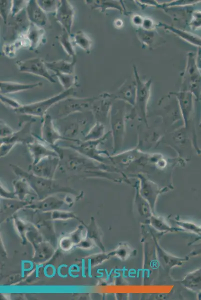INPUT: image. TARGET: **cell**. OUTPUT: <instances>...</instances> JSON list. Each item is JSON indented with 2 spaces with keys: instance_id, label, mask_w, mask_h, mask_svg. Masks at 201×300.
<instances>
[{
  "instance_id": "10",
  "label": "cell",
  "mask_w": 201,
  "mask_h": 300,
  "mask_svg": "<svg viewBox=\"0 0 201 300\" xmlns=\"http://www.w3.org/2000/svg\"><path fill=\"white\" fill-rule=\"evenodd\" d=\"M116 100L114 94H102L94 97L90 111L96 121L104 124L110 116L111 108Z\"/></svg>"
},
{
  "instance_id": "44",
  "label": "cell",
  "mask_w": 201,
  "mask_h": 300,
  "mask_svg": "<svg viewBox=\"0 0 201 300\" xmlns=\"http://www.w3.org/2000/svg\"><path fill=\"white\" fill-rule=\"evenodd\" d=\"M44 266L43 264H40V266L36 265V278H37L38 277L39 274V268L41 267H42Z\"/></svg>"
},
{
  "instance_id": "19",
  "label": "cell",
  "mask_w": 201,
  "mask_h": 300,
  "mask_svg": "<svg viewBox=\"0 0 201 300\" xmlns=\"http://www.w3.org/2000/svg\"><path fill=\"white\" fill-rule=\"evenodd\" d=\"M136 84L134 80L127 79L114 94V98L133 106L136 100Z\"/></svg>"
},
{
  "instance_id": "32",
  "label": "cell",
  "mask_w": 201,
  "mask_h": 300,
  "mask_svg": "<svg viewBox=\"0 0 201 300\" xmlns=\"http://www.w3.org/2000/svg\"><path fill=\"white\" fill-rule=\"evenodd\" d=\"M0 16L4 23L7 24L8 16L12 12V0H0Z\"/></svg>"
},
{
  "instance_id": "29",
  "label": "cell",
  "mask_w": 201,
  "mask_h": 300,
  "mask_svg": "<svg viewBox=\"0 0 201 300\" xmlns=\"http://www.w3.org/2000/svg\"><path fill=\"white\" fill-rule=\"evenodd\" d=\"M24 46L23 41L21 37L16 39L14 42L3 46L2 52L4 56L12 58L14 56L18 50Z\"/></svg>"
},
{
  "instance_id": "37",
  "label": "cell",
  "mask_w": 201,
  "mask_h": 300,
  "mask_svg": "<svg viewBox=\"0 0 201 300\" xmlns=\"http://www.w3.org/2000/svg\"><path fill=\"white\" fill-rule=\"evenodd\" d=\"M14 132L10 126L0 120V138L8 136Z\"/></svg>"
},
{
  "instance_id": "40",
  "label": "cell",
  "mask_w": 201,
  "mask_h": 300,
  "mask_svg": "<svg viewBox=\"0 0 201 300\" xmlns=\"http://www.w3.org/2000/svg\"><path fill=\"white\" fill-rule=\"evenodd\" d=\"M68 266L67 264H62L58 266L57 268V274L58 276L62 278H66L68 276V274H63L61 273V268L63 267L67 268Z\"/></svg>"
},
{
  "instance_id": "14",
  "label": "cell",
  "mask_w": 201,
  "mask_h": 300,
  "mask_svg": "<svg viewBox=\"0 0 201 300\" xmlns=\"http://www.w3.org/2000/svg\"><path fill=\"white\" fill-rule=\"evenodd\" d=\"M34 120L26 122L17 132H14L10 136L0 138V144H6L12 148L16 144L22 143L27 145L33 142L36 136L32 132V125Z\"/></svg>"
},
{
  "instance_id": "21",
  "label": "cell",
  "mask_w": 201,
  "mask_h": 300,
  "mask_svg": "<svg viewBox=\"0 0 201 300\" xmlns=\"http://www.w3.org/2000/svg\"><path fill=\"white\" fill-rule=\"evenodd\" d=\"M42 86L40 82L34 84H21L16 82L0 81V94H6L30 90Z\"/></svg>"
},
{
  "instance_id": "36",
  "label": "cell",
  "mask_w": 201,
  "mask_h": 300,
  "mask_svg": "<svg viewBox=\"0 0 201 300\" xmlns=\"http://www.w3.org/2000/svg\"><path fill=\"white\" fill-rule=\"evenodd\" d=\"M0 101L5 106L16 110L20 108L22 104L13 98H8L5 95L0 94Z\"/></svg>"
},
{
  "instance_id": "28",
  "label": "cell",
  "mask_w": 201,
  "mask_h": 300,
  "mask_svg": "<svg viewBox=\"0 0 201 300\" xmlns=\"http://www.w3.org/2000/svg\"><path fill=\"white\" fill-rule=\"evenodd\" d=\"M106 134L105 133L104 124L96 121L82 141L98 140L104 136Z\"/></svg>"
},
{
  "instance_id": "6",
  "label": "cell",
  "mask_w": 201,
  "mask_h": 300,
  "mask_svg": "<svg viewBox=\"0 0 201 300\" xmlns=\"http://www.w3.org/2000/svg\"><path fill=\"white\" fill-rule=\"evenodd\" d=\"M196 56V55L192 52L187 54L182 90L191 92L196 100H198L201 98V72L197 66Z\"/></svg>"
},
{
  "instance_id": "30",
  "label": "cell",
  "mask_w": 201,
  "mask_h": 300,
  "mask_svg": "<svg viewBox=\"0 0 201 300\" xmlns=\"http://www.w3.org/2000/svg\"><path fill=\"white\" fill-rule=\"evenodd\" d=\"M86 3L92 7V9L100 8L102 11L110 8H116L120 10V5L117 2L109 0H86Z\"/></svg>"
},
{
  "instance_id": "26",
  "label": "cell",
  "mask_w": 201,
  "mask_h": 300,
  "mask_svg": "<svg viewBox=\"0 0 201 300\" xmlns=\"http://www.w3.org/2000/svg\"><path fill=\"white\" fill-rule=\"evenodd\" d=\"M72 39L74 44L87 53L90 52L92 42L85 32L82 30H78L74 34Z\"/></svg>"
},
{
  "instance_id": "42",
  "label": "cell",
  "mask_w": 201,
  "mask_h": 300,
  "mask_svg": "<svg viewBox=\"0 0 201 300\" xmlns=\"http://www.w3.org/2000/svg\"><path fill=\"white\" fill-rule=\"evenodd\" d=\"M82 275L83 278H86V276L85 274V260L82 258Z\"/></svg>"
},
{
  "instance_id": "24",
  "label": "cell",
  "mask_w": 201,
  "mask_h": 300,
  "mask_svg": "<svg viewBox=\"0 0 201 300\" xmlns=\"http://www.w3.org/2000/svg\"><path fill=\"white\" fill-rule=\"evenodd\" d=\"M137 34L140 42L148 47L155 46L156 42L160 38L154 29L148 30L140 28L137 30Z\"/></svg>"
},
{
  "instance_id": "13",
  "label": "cell",
  "mask_w": 201,
  "mask_h": 300,
  "mask_svg": "<svg viewBox=\"0 0 201 300\" xmlns=\"http://www.w3.org/2000/svg\"><path fill=\"white\" fill-rule=\"evenodd\" d=\"M60 165L59 156H50L45 158L30 166V172L43 178L54 179Z\"/></svg>"
},
{
  "instance_id": "3",
  "label": "cell",
  "mask_w": 201,
  "mask_h": 300,
  "mask_svg": "<svg viewBox=\"0 0 201 300\" xmlns=\"http://www.w3.org/2000/svg\"><path fill=\"white\" fill-rule=\"evenodd\" d=\"M172 94L176 96L178 102L183 126L190 136L195 150L198 154H200L201 150L198 144L194 122V98H195L188 90H181L178 92H172Z\"/></svg>"
},
{
  "instance_id": "18",
  "label": "cell",
  "mask_w": 201,
  "mask_h": 300,
  "mask_svg": "<svg viewBox=\"0 0 201 300\" xmlns=\"http://www.w3.org/2000/svg\"><path fill=\"white\" fill-rule=\"evenodd\" d=\"M44 29L30 22L26 32L20 37L24 46L28 47L30 50H34L44 42Z\"/></svg>"
},
{
  "instance_id": "12",
  "label": "cell",
  "mask_w": 201,
  "mask_h": 300,
  "mask_svg": "<svg viewBox=\"0 0 201 300\" xmlns=\"http://www.w3.org/2000/svg\"><path fill=\"white\" fill-rule=\"evenodd\" d=\"M138 180L136 186L140 196L149 204L152 208L154 206L158 196L162 190L159 186L150 180L144 174L136 175Z\"/></svg>"
},
{
  "instance_id": "8",
  "label": "cell",
  "mask_w": 201,
  "mask_h": 300,
  "mask_svg": "<svg viewBox=\"0 0 201 300\" xmlns=\"http://www.w3.org/2000/svg\"><path fill=\"white\" fill-rule=\"evenodd\" d=\"M110 133V131L104 136L98 140L75 142L66 147L72 148L98 162L110 164L108 158L110 155L106 152L99 150L98 146L107 138Z\"/></svg>"
},
{
  "instance_id": "39",
  "label": "cell",
  "mask_w": 201,
  "mask_h": 300,
  "mask_svg": "<svg viewBox=\"0 0 201 300\" xmlns=\"http://www.w3.org/2000/svg\"><path fill=\"white\" fill-rule=\"evenodd\" d=\"M80 268L79 266L76 264H71L68 268V273L74 272H80Z\"/></svg>"
},
{
  "instance_id": "23",
  "label": "cell",
  "mask_w": 201,
  "mask_h": 300,
  "mask_svg": "<svg viewBox=\"0 0 201 300\" xmlns=\"http://www.w3.org/2000/svg\"><path fill=\"white\" fill-rule=\"evenodd\" d=\"M48 68L54 72L64 74H74L76 63V58L72 62H69L64 60H58L52 62H45Z\"/></svg>"
},
{
  "instance_id": "7",
  "label": "cell",
  "mask_w": 201,
  "mask_h": 300,
  "mask_svg": "<svg viewBox=\"0 0 201 300\" xmlns=\"http://www.w3.org/2000/svg\"><path fill=\"white\" fill-rule=\"evenodd\" d=\"M134 72L136 84V100L134 108L138 118L148 126L147 107L150 94L152 80L150 79L146 82L142 81L134 66Z\"/></svg>"
},
{
  "instance_id": "46",
  "label": "cell",
  "mask_w": 201,
  "mask_h": 300,
  "mask_svg": "<svg viewBox=\"0 0 201 300\" xmlns=\"http://www.w3.org/2000/svg\"><path fill=\"white\" fill-rule=\"evenodd\" d=\"M200 100H201V98H200ZM199 126H200L201 128V120H200V122Z\"/></svg>"
},
{
  "instance_id": "45",
  "label": "cell",
  "mask_w": 201,
  "mask_h": 300,
  "mask_svg": "<svg viewBox=\"0 0 201 300\" xmlns=\"http://www.w3.org/2000/svg\"><path fill=\"white\" fill-rule=\"evenodd\" d=\"M201 254V244L198 246V249L192 252L193 255H197Z\"/></svg>"
},
{
  "instance_id": "9",
  "label": "cell",
  "mask_w": 201,
  "mask_h": 300,
  "mask_svg": "<svg viewBox=\"0 0 201 300\" xmlns=\"http://www.w3.org/2000/svg\"><path fill=\"white\" fill-rule=\"evenodd\" d=\"M94 97L92 98H67L61 102V105L55 115L56 119L61 118L70 114L90 111Z\"/></svg>"
},
{
  "instance_id": "27",
  "label": "cell",
  "mask_w": 201,
  "mask_h": 300,
  "mask_svg": "<svg viewBox=\"0 0 201 300\" xmlns=\"http://www.w3.org/2000/svg\"><path fill=\"white\" fill-rule=\"evenodd\" d=\"M59 42L68 55L76 58V52L73 44L72 39L70 37V34H68L64 29L62 28V31L58 37Z\"/></svg>"
},
{
  "instance_id": "41",
  "label": "cell",
  "mask_w": 201,
  "mask_h": 300,
  "mask_svg": "<svg viewBox=\"0 0 201 300\" xmlns=\"http://www.w3.org/2000/svg\"><path fill=\"white\" fill-rule=\"evenodd\" d=\"M143 20L144 18L138 16H136L133 18L134 23L138 26H142Z\"/></svg>"
},
{
  "instance_id": "35",
  "label": "cell",
  "mask_w": 201,
  "mask_h": 300,
  "mask_svg": "<svg viewBox=\"0 0 201 300\" xmlns=\"http://www.w3.org/2000/svg\"><path fill=\"white\" fill-rule=\"evenodd\" d=\"M189 24L194 30L201 27V11L195 10L192 12Z\"/></svg>"
},
{
  "instance_id": "4",
  "label": "cell",
  "mask_w": 201,
  "mask_h": 300,
  "mask_svg": "<svg viewBox=\"0 0 201 300\" xmlns=\"http://www.w3.org/2000/svg\"><path fill=\"white\" fill-rule=\"evenodd\" d=\"M120 101V102H114L110 112V132L112 138V154L120 152L125 136L126 104Z\"/></svg>"
},
{
  "instance_id": "20",
  "label": "cell",
  "mask_w": 201,
  "mask_h": 300,
  "mask_svg": "<svg viewBox=\"0 0 201 300\" xmlns=\"http://www.w3.org/2000/svg\"><path fill=\"white\" fill-rule=\"evenodd\" d=\"M26 11L30 22L42 28L48 24L46 12L39 6L36 0H28Z\"/></svg>"
},
{
  "instance_id": "34",
  "label": "cell",
  "mask_w": 201,
  "mask_h": 300,
  "mask_svg": "<svg viewBox=\"0 0 201 300\" xmlns=\"http://www.w3.org/2000/svg\"><path fill=\"white\" fill-rule=\"evenodd\" d=\"M28 0H12L11 15L14 17L24 10L27 4Z\"/></svg>"
},
{
  "instance_id": "43",
  "label": "cell",
  "mask_w": 201,
  "mask_h": 300,
  "mask_svg": "<svg viewBox=\"0 0 201 300\" xmlns=\"http://www.w3.org/2000/svg\"><path fill=\"white\" fill-rule=\"evenodd\" d=\"M88 276L89 278H92V266H91V259H88Z\"/></svg>"
},
{
  "instance_id": "25",
  "label": "cell",
  "mask_w": 201,
  "mask_h": 300,
  "mask_svg": "<svg viewBox=\"0 0 201 300\" xmlns=\"http://www.w3.org/2000/svg\"><path fill=\"white\" fill-rule=\"evenodd\" d=\"M183 283L188 288L201 293V268L189 274Z\"/></svg>"
},
{
  "instance_id": "2",
  "label": "cell",
  "mask_w": 201,
  "mask_h": 300,
  "mask_svg": "<svg viewBox=\"0 0 201 300\" xmlns=\"http://www.w3.org/2000/svg\"><path fill=\"white\" fill-rule=\"evenodd\" d=\"M77 112L63 118L54 120V126L60 134L69 142L82 141L95 120L93 114L84 116Z\"/></svg>"
},
{
  "instance_id": "11",
  "label": "cell",
  "mask_w": 201,
  "mask_h": 300,
  "mask_svg": "<svg viewBox=\"0 0 201 300\" xmlns=\"http://www.w3.org/2000/svg\"><path fill=\"white\" fill-rule=\"evenodd\" d=\"M18 70L22 72L34 74L46 78L51 83L56 80L48 72L45 62L38 58H31L16 62Z\"/></svg>"
},
{
  "instance_id": "33",
  "label": "cell",
  "mask_w": 201,
  "mask_h": 300,
  "mask_svg": "<svg viewBox=\"0 0 201 300\" xmlns=\"http://www.w3.org/2000/svg\"><path fill=\"white\" fill-rule=\"evenodd\" d=\"M36 2L46 12L56 11L58 5L56 0H36Z\"/></svg>"
},
{
  "instance_id": "5",
  "label": "cell",
  "mask_w": 201,
  "mask_h": 300,
  "mask_svg": "<svg viewBox=\"0 0 201 300\" xmlns=\"http://www.w3.org/2000/svg\"><path fill=\"white\" fill-rule=\"evenodd\" d=\"M73 93L74 88H72L45 100L30 104L22 105L20 108L14 110V112L17 114L40 117L42 118L52 106L68 98Z\"/></svg>"
},
{
  "instance_id": "22",
  "label": "cell",
  "mask_w": 201,
  "mask_h": 300,
  "mask_svg": "<svg viewBox=\"0 0 201 300\" xmlns=\"http://www.w3.org/2000/svg\"><path fill=\"white\" fill-rule=\"evenodd\" d=\"M158 26L163 27L190 44L201 48V37L166 24L160 22Z\"/></svg>"
},
{
  "instance_id": "17",
  "label": "cell",
  "mask_w": 201,
  "mask_h": 300,
  "mask_svg": "<svg viewBox=\"0 0 201 300\" xmlns=\"http://www.w3.org/2000/svg\"><path fill=\"white\" fill-rule=\"evenodd\" d=\"M26 146L32 158V164H36L48 156H58V154L52 146L45 144L36 136L33 142Z\"/></svg>"
},
{
  "instance_id": "38",
  "label": "cell",
  "mask_w": 201,
  "mask_h": 300,
  "mask_svg": "<svg viewBox=\"0 0 201 300\" xmlns=\"http://www.w3.org/2000/svg\"><path fill=\"white\" fill-rule=\"evenodd\" d=\"M196 63L199 70H201V48H198L196 56Z\"/></svg>"
},
{
  "instance_id": "15",
  "label": "cell",
  "mask_w": 201,
  "mask_h": 300,
  "mask_svg": "<svg viewBox=\"0 0 201 300\" xmlns=\"http://www.w3.org/2000/svg\"><path fill=\"white\" fill-rule=\"evenodd\" d=\"M40 138L52 147L56 145L59 140H66L56 128L53 118L47 114L42 118L41 136Z\"/></svg>"
},
{
  "instance_id": "16",
  "label": "cell",
  "mask_w": 201,
  "mask_h": 300,
  "mask_svg": "<svg viewBox=\"0 0 201 300\" xmlns=\"http://www.w3.org/2000/svg\"><path fill=\"white\" fill-rule=\"evenodd\" d=\"M60 2L56 10L55 18L62 28L71 34L74 15V7L68 0Z\"/></svg>"
},
{
  "instance_id": "1",
  "label": "cell",
  "mask_w": 201,
  "mask_h": 300,
  "mask_svg": "<svg viewBox=\"0 0 201 300\" xmlns=\"http://www.w3.org/2000/svg\"><path fill=\"white\" fill-rule=\"evenodd\" d=\"M52 148L60 158L59 168L65 172L82 178H104L116 182H130L125 174L116 172V168L112 165L96 162L69 148L58 144Z\"/></svg>"
},
{
  "instance_id": "31",
  "label": "cell",
  "mask_w": 201,
  "mask_h": 300,
  "mask_svg": "<svg viewBox=\"0 0 201 300\" xmlns=\"http://www.w3.org/2000/svg\"><path fill=\"white\" fill-rule=\"evenodd\" d=\"M60 84L65 90L72 88L76 82V77L74 74H68L62 73H54Z\"/></svg>"
}]
</instances>
